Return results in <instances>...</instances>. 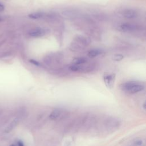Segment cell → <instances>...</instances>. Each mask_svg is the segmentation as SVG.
<instances>
[{
    "instance_id": "1",
    "label": "cell",
    "mask_w": 146,
    "mask_h": 146,
    "mask_svg": "<svg viewBox=\"0 0 146 146\" xmlns=\"http://www.w3.org/2000/svg\"><path fill=\"white\" fill-rule=\"evenodd\" d=\"M121 89L129 93H136L144 90V85L138 83L136 81H128L123 83L121 86Z\"/></svg>"
},
{
    "instance_id": "2",
    "label": "cell",
    "mask_w": 146,
    "mask_h": 146,
    "mask_svg": "<svg viewBox=\"0 0 146 146\" xmlns=\"http://www.w3.org/2000/svg\"><path fill=\"white\" fill-rule=\"evenodd\" d=\"M137 29V27L136 25L130 23H124L120 24L117 27V30L123 33L133 31L136 30Z\"/></svg>"
},
{
    "instance_id": "3",
    "label": "cell",
    "mask_w": 146,
    "mask_h": 146,
    "mask_svg": "<svg viewBox=\"0 0 146 146\" xmlns=\"http://www.w3.org/2000/svg\"><path fill=\"white\" fill-rule=\"evenodd\" d=\"M115 78V74H104L103 79L104 83L107 88L111 89L113 87Z\"/></svg>"
},
{
    "instance_id": "4",
    "label": "cell",
    "mask_w": 146,
    "mask_h": 146,
    "mask_svg": "<svg viewBox=\"0 0 146 146\" xmlns=\"http://www.w3.org/2000/svg\"><path fill=\"white\" fill-rule=\"evenodd\" d=\"M46 33V32L45 29L40 27H37L31 30L29 32V35L33 38H38L44 36Z\"/></svg>"
},
{
    "instance_id": "5",
    "label": "cell",
    "mask_w": 146,
    "mask_h": 146,
    "mask_svg": "<svg viewBox=\"0 0 146 146\" xmlns=\"http://www.w3.org/2000/svg\"><path fill=\"white\" fill-rule=\"evenodd\" d=\"M74 39L76 43L82 46L88 45L91 42V40L89 38L82 35H77Z\"/></svg>"
},
{
    "instance_id": "6",
    "label": "cell",
    "mask_w": 146,
    "mask_h": 146,
    "mask_svg": "<svg viewBox=\"0 0 146 146\" xmlns=\"http://www.w3.org/2000/svg\"><path fill=\"white\" fill-rule=\"evenodd\" d=\"M123 16L127 19H132L136 18L137 15L136 11L133 9H128L124 10L122 13Z\"/></svg>"
},
{
    "instance_id": "7",
    "label": "cell",
    "mask_w": 146,
    "mask_h": 146,
    "mask_svg": "<svg viewBox=\"0 0 146 146\" xmlns=\"http://www.w3.org/2000/svg\"><path fill=\"white\" fill-rule=\"evenodd\" d=\"M18 119L17 118L14 119L5 128V133H9L11 131H12L18 124Z\"/></svg>"
},
{
    "instance_id": "8",
    "label": "cell",
    "mask_w": 146,
    "mask_h": 146,
    "mask_svg": "<svg viewBox=\"0 0 146 146\" xmlns=\"http://www.w3.org/2000/svg\"><path fill=\"white\" fill-rule=\"evenodd\" d=\"M60 115H61V111L59 109H55L51 112L49 117H50V119H51V120H55L58 119Z\"/></svg>"
},
{
    "instance_id": "9",
    "label": "cell",
    "mask_w": 146,
    "mask_h": 146,
    "mask_svg": "<svg viewBox=\"0 0 146 146\" xmlns=\"http://www.w3.org/2000/svg\"><path fill=\"white\" fill-rule=\"evenodd\" d=\"M102 53V51L99 49H92L88 52V56L91 58H94L98 56Z\"/></svg>"
},
{
    "instance_id": "10",
    "label": "cell",
    "mask_w": 146,
    "mask_h": 146,
    "mask_svg": "<svg viewBox=\"0 0 146 146\" xmlns=\"http://www.w3.org/2000/svg\"><path fill=\"white\" fill-rule=\"evenodd\" d=\"M87 58H84V57H78V58H75L72 62L74 63V64H76V65H80L82 64L85 63L86 62H87Z\"/></svg>"
},
{
    "instance_id": "11",
    "label": "cell",
    "mask_w": 146,
    "mask_h": 146,
    "mask_svg": "<svg viewBox=\"0 0 146 146\" xmlns=\"http://www.w3.org/2000/svg\"><path fill=\"white\" fill-rule=\"evenodd\" d=\"M29 17L33 19H37L39 18H42L43 16V13L42 12H35V13H31L30 14H29Z\"/></svg>"
},
{
    "instance_id": "12",
    "label": "cell",
    "mask_w": 146,
    "mask_h": 146,
    "mask_svg": "<svg viewBox=\"0 0 146 146\" xmlns=\"http://www.w3.org/2000/svg\"><path fill=\"white\" fill-rule=\"evenodd\" d=\"M70 69L71 71H80L82 69V66H79V65H76V64H72L71 66H70Z\"/></svg>"
},
{
    "instance_id": "13",
    "label": "cell",
    "mask_w": 146,
    "mask_h": 146,
    "mask_svg": "<svg viewBox=\"0 0 146 146\" xmlns=\"http://www.w3.org/2000/svg\"><path fill=\"white\" fill-rule=\"evenodd\" d=\"M123 58H124V56H123V55H121V54H116L113 56L112 59L115 61L118 62V61L121 60Z\"/></svg>"
},
{
    "instance_id": "14",
    "label": "cell",
    "mask_w": 146,
    "mask_h": 146,
    "mask_svg": "<svg viewBox=\"0 0 146 146\" xmlns=\"http://www.w3.org/2000/svg\"><path fill=\"white\" fill-rule=\"evenodd\" d=\"M29 62L31 63H32L33 64H34V65H35L36 66H39L40 65V63H39V62H38V61H36V60H35L34 59H30Z\"/></svg>"
},
{
    "instance_id": "15",
    "label": "cell",
    "mask_w": 146,
    "mask_h": 146,
    "mask_svg": "<svg viewBox=\"0 0 146 146\" xmlns=\"http://www.w3.org/2000/svg\"><path fill=\"white\" fill-rule=\"evenodd\" d=\"M4 6L0 3V11H2L4 10Z\"/></svg>"
},
{
    "instance_id": "16",
    "label": "cell",
    "mask_w": 146,
    "mask_h": 146,
    "mask_svg": "<svg viewBox=\"0 0 146 146\" xmlns=\"http://www.w3.org/2000/svg\"><path fill=\"white\" fill-rule=\"evenodd\" d=\"M17 146H24V145H23V143L22 141H19L17 143Z\"/></svg>"
}]
</instances>
